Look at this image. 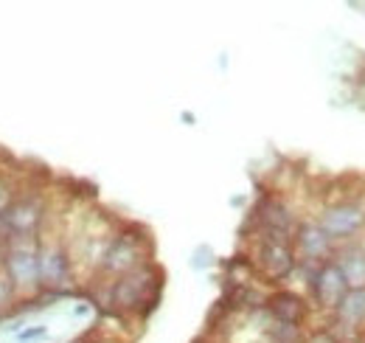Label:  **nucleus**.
<instances>
[{
    "mask_svg": "<svg viewBox=\"0 0 365 343\" xmlns=\"http://www.w3.org/2000/svg\"><path fill=\"white\" fill-rule=\"evenodd\" d=\"M163 290V273L155 262H146L135 270L107 282L104 290V307L113 315H138L146 318L149 312H155L158 301Z\"/></svg>",
    "mask_w": 365,
    "mask_h": 343,
    "instance_id": "1",
    "label": "nucleus"
},
{
    "mask_svg": "<svg viewBox=\"0 0 365 343\" xmlns=\"http://www.w3.org/2000/svg\"><path fill=\"white\" fill-rule=\"evenodd\" d=\"M146 262H152V239H149L146 228H140V225H118L115 234L110 237V242L104 245L101 257H98L96 276L107 284V282L135 270Z\"/></svg>",
    "mask_w": 365,
    "mask_h": 343,
    "instance_id": "2",
    "label": "nucleus"
},
{
    "mask_svg": "<svg viewBox=\"0 0 365 343\" xmlns=\"http://www.w3.org/2000/svg\"><path fill=\"white\" fill-rule=\"evenodd\" d=\"M0 273L20 296L40 290V237H11L0 242Z\"/></svg>",
    "mask_w": 365,
    "mask_h": 343,
    "instance_id": "3",
    "label": "nucleus"
},
{
    "mask_svg": "<svg viewBox=\"0 0 365 343\" xmlns=\"http://www.w3.org/2000/svg\"><path fill=\"white\" fill-rule=\"evenodd\" d=\"M48 222V197L43 189L20 186L0 212V242L11 237H43Z\"/></svg>",
    "mask_w": 365,
    "mask_h": 343,
    "instance_id": "4",
    "label": "nucleus"
},
{
    "mask_svg": "<svg viewBox=\"0 0 365 343\" xmlns=\"http://www.w3.org/2000/svg\"><path fill=\"white\" fill-rule=\"evenodd\" d=\"M250 262L256 273L267 282H284L292 276L298 267V257L292 248V237L284 234H270V231H253V248H250Z\"/></svg>",
    "mask_w": 365,
    "mask_h": 343,
    "instance_id": "5",
    "label": "nucleus"
},
{
    "mask_svg": "<svg viewBox=\"0 0 365 343\" xmlns=\"http://www.w3.org/2000/svg\"><path fill=\"white\" fill-rule=\"evenodd\" d=\"M76 279V262L62 237H40V290L71 296Z\"/></svg>",
    "mask_w": 365,
    "mask_h": 343,
    "instance_id": "6",
    "label": "nucleus"
},
{
    "mask_svg": "<svg viewBox=\"0 0 365 343\" xmlns=\"http://www.w3.org/2000/svg\"><path fill=\"white\" fill-rule=\"evenodd\" d=\"M318 225L329 234L331 242L354 239L365 231V203L363 200H337L329 203L318 217Z\"/></svg>",
    "mask_w": 365,
    "mask_h": 343,
    "instance_id": "7",
    "label": "nucleus"
},
{
    "mask_svg": "<svg viewBox=\"0 0 365 343\" xmlns=\"http://www.w3.org/2000/svg\"><path fill=\"white\" fill-rule=\"evenodd\" d=\"M349 290H351V284H349L346 273L337 267L334 259L326 262V264H320V267H315L312 276H309V293H312V301L318 304L320 309H326V312H331Z\"/></svg>",
    "mask_w": 365,
    "mask_h": 343,
    "instance_id": "8",
    "label": "nucleus"
},
{
    "mask_svg": "<svg viewBox=\"0 0 365 343\" xmlns=\"http://www.w3.org/2000/svg\"><path fill=\"white\" fill-rule=\"evenodd\" d=\"M292 248H295L298 262L309 264L312 270L331 262V257H334V242L329 239V234L320 228L318 222H301L292 234Z\"/></svg>",
    "mask_w": 365,
    "mask_h": 343,
    "instance_id": "9",
    "label": "nucleus"
},
{
    "mask_svg": "<svg viewBox=\"0 0 365 343\" xmlns=\"http://www.w3.org/2000/svg\"><path fill=\"white\" fill-rule=\"evenodd\" d=\"M250 219H253L256 231H270V234H284V237H292L298 228L292 209L278 194H262Z\"/></svg>",
    "mask_w": 365,
    "mask_h": 343,
    "instance_id": "10",
    "label": "nucleus"
},
{
    "mask_svg": "<svg viewBox=\"0 0 365 343\" xmlns=\"http://www.w3.org/2000/svg\"><path fill=\"white\" fill-rule=\"evenodd\" d=\"M264 309L275 324H287V327H304V321L309 318L307 299L292 290H273L264 301Z\"/></svg>",
    "mask_w": 365,
    "mask_h": 343,
    "instance_id": "11",
    "label": "nucleus"
},
{
    "mask_svg": "<svg viewBox=\"0 0 365 343\" xmlns=\"http://www.w3.org/2000/svg\"><path fill=\"white\" fill-rule=\"evenodd\" d=\"M334 262H337V267L346 273V279H349V284L351 287H360L365 284V248L363 245H343L340 251H334Z\"/></svg>",
    "mask_w": 365,
    "mask_h": 343,
    "instance_id": "12",
    "label": "nucleus"
},
{
    "mask_svg": "<svg viewBox=\"0 0 365 343\" xmlns=\"http://www.w3.org/2000/svg\"><path fill=\"white\" fill-rule=\"evenodd\" d=\"M46 335H48V327H43V324H37V327H29V329H23V332H17V341H20V343L43 341Z\"/></svg>",
    "mask_w": 365,
    "mask_h": 343,
    "instance_id": "13",
    "label": "nucleus"
},
{
    "mask_svg": "<svg viewBox=\"0 0 365 343\" xmlns=\"http://www.w3.org/2000/svg\"><path fill=\"white\" fill-rule=\"evenodd\" d=\"M304 343H340V341H337V338H334V335H331V332L323 327V329H315V332H309Z\"/></svg>",
    "mask_w": 365,
    "mask_h": 343,
    "instance_id": "14",
    "label": "nucleus"
},
{
    "mask_svg": "<svg viewBox=\"0 0 365 343\" xmlns=\"http://www.w3.org/2000/svg\"><path fill=\"white\" fill-rule=\"evenodd\" d=\"M73 343H98V341H96L93 335H82V338H76Z\"/></svg>",
    "mask_w": 365,
    "mask_h": 343,
    "instance_id": "15",
    "label": "nucleus"
}]
</instances>
